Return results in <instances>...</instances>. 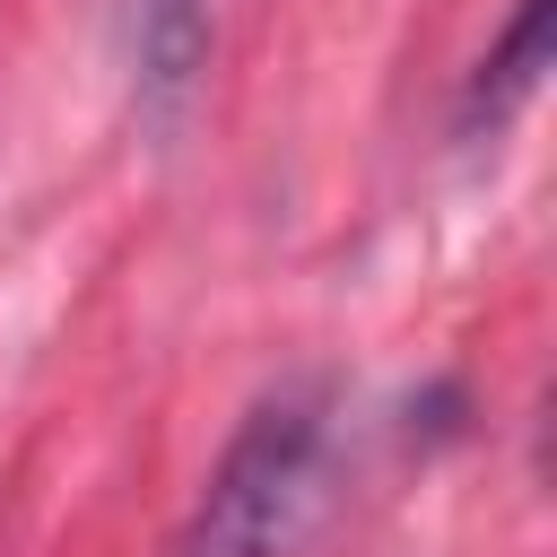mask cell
I'll return each mask as SVG.
<instances>
[{
	"label": "cell",
	"instance_id": "1",
	"mask_svg": "<svg viewBox=\"0 0 557 557\" xmlns=\"http://www.w3.org/2000/svg\"><path fill=\"white\" fill-rule=\"evenodd\" d=\"M339 496V392L278 383L209 461L174 557H305Z\"/></svg>",
	"mask_w": 557,
	"mask_h": 557
},
{
	"label": "cell",
	"instance_id": "3",
	"mask_svg": "<svg viewBox=\"0 0 557 557\" xmlns=\"http://www.w3.org/2000/svg\"><path fill=\"white\" fill-rule=\"evenodd\" d=\"M200 70H209V9L200 0H148L139 9V113L157 131L183 122Z\"/></svg>",
	"mask_w": 557,
	"mask_h": 557
},
{
	"label": "cell",
	"instance_id": "2",
	"mask_svg": "<svg viewBox=\"0 0 557 557\" xmlns=\"http://www.w3.org/2000/svg\"><path fill=\"white\" fill-rule=\"evenodd\" d=\"M540 78H548V0H513V17H505V35L479 52V70H470V87H461V139H496L531 96H540Z\"/></svg>",
	"mask_w": 557,
	"mask_h": 557
}]
</instances>
